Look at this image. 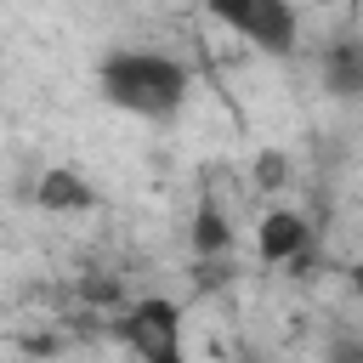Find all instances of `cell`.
<instances>
[{
	"label": "cell",
	"instance_id": "1",
	"mask_svg": "<svg viewBox=\"0 0 363 363\" xmlns=\"http://www.w3.org/2000/svg\"><path fill=\"white\" fill-rule=\"evenodd\" d=\"M102 91L108 102L130 108V113H147V119H164L182 108L187 96V74L170 62V57H153V51H113L102 62Z\"/></svg>",
	"mask_w": 363,
	"mask_h": 363
},
{
	"label": "cell",
	"instance_id": "2",
	"mask_svg": "<svg viewBox=\"0 0 363 363\" xmlns=\"http://www.w3.org/2000/svg\"><path fill=\"white\" fill-rule=\"evenodd\" d=\"M210 11L238 28L244 40H255L261 51H289L295 45V6L289 0H210Z\"/></svg>",
	"mask_w": 363,
	"mask_h": 363
},
{
	"label": "cell",
	"instance_id": "3",
	"mask_svg": "<svg viewBox=\"0 0 363 363\" xmlns=\"http://www.w3.org/2000/svg\"><path fill=\"white\" fill-rule=\"evenodd\" d=\"M125 340L142 357H153V363H176V352H182V312L170 301H159V295L136 301L130 318H125Z\"/></svg>",
	"mask_w": 363,
	"mask_h": 363
},
{
	"label": "cell",
	"instance_id": "4",
	"mask_svg": "<svg viewBox=\"0 0 363 363\" xmlns=\"http://www.w3.org/2000/svg\"><path fill=\"white\" fill-rule=\"evenodd\" d=\"M301 250H306V221L289 216V210H272V216L261 221V255H267V261H289V255H301Z\"/></svg>",
	"mask_w": 363,
	"mask_h": 363
},
{
	"label": "cell",
	"instance_id": "5",
	"mask_svg": "<svg viewBox=\"0 0 363 363\" xmlns=\"http://www.w3.org/2000/svg\"><path fill=\"white\" fill-rule=\"evenodd\" d=\"M40 204L45 210H91V187L74 170H45L40 176Z\"/></svg>",
	"mask_w": 363,
	"mask_h": 363
},
{
	"label": "cell",
	"instance_id": "6",
	"mask_svg": "<svg viewBox=\"0 0 363 363\" xmlns=\"http://www.w3.org/2000/svg\"><path fill=\"white\" fill-rule=\"evenodd\" d=\"M193 244H199L204 255H216V250H227V244H233V227L221 221V210H210V204L199 210V221H193Z\"/></svg>",
	"mask_w": 363,
	"mask_h": 363
},
{
	"label": "cell",
	"instance_id": "7",
	"mask_svg": "<svg viewBox=\"0 0 363 363\" xmlns=\"http://www.w3.org/2000/svg\"><path fill=\"white\" fill-rule=\"evenodd\" d=\"M284 170H289V164H284L278 153H267V159L255 164V176H261V187H278V182H284Z\"/></svg>",
	"mask_w": 363,
	"mask_h": 363
},
{
	"label": "cell",
	"instance_id": "8",
	"mask_svg": "<svg viewBox=\"0 0 363 363\" xmlns=\"http://www.w3.org/2000/svg\"><path fill=\"white\" fill-rule=\"evenodd\" d=\"M352 284H357V295H363V261H357V272H352Z\"/></svg>",
	"mask_w": 363,
	"mask_h": 363
}]
</instances>
